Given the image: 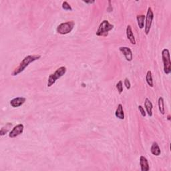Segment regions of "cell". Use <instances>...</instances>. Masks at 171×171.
Returning <instances> with one entry per match:
<instances>
[{
    "label": "cell",
    "mask_w": 171,
    "mask_h": 171,
    "mask_svg": "<svg viewBox=\"0 0 171 171\" xmlns=\"http://www.w3.org/2000/svg\"><path fill=\"white\" fill-rule=\"evenodd\" d=\"M158 105H159V109L160 112L162 114H165V109H164V99L162 97H159V100H158Z\"/></svg>",
    "instance_id": "2e32d148"
},
{
    "label": "cell",
    "mask_w": 171,
    "mask_h": 171,
    "mask_svg": "<svg viewBox=\"0 0 171 171\" xmlns=\"http://www.w3.org/2000/svg\"><path fill=\"white\" fill-rule=\"evenodd\" d=\"M162 58L164 72L166 74H169L171 72V62L170 52L168 49H164L162 51Z\"/></svg>",
    "instance_id": "277c9868"
},
{
    "label": "cell",
    "mask_w": 171,
    "mask_h": 171,
    "mask_svg": "<svg viewBox=\"0 0 171 171\" xmlns=\"http://www.w3.org/2000/svg\"><path fill=\"white\" fill-rule=\"evenodd\" d=\"M74 25L75 23L73 21L62 23L57 27L56 31L61 35H65V34L69 33L72 31L74 28Z\"/></svg>",
    "instance_id": "5b68a950"
},
{
    "label": "cell",
    "mask_w": 171,
    "mask_h": 171,
    "mask_svg": "<svg viewBox=\"0 0 171 171\" xmlns=\"http://www.w3.org/2000/svg\"><path fill=\"white\" fill-rule=\"evenodd\" d=\"M84 2H85V3H86V4H94V1H84Z\"/></svg>",
    "instance_id": "603a6c76"
},
{
    "label": "cell",
    "mask_w": 171,
    "mask_h": 171,
    "mask_svg": "<svg viewBox=\"0 0 171 171\" xmlns=\"http://www.w3.org/2000/svg\"><path fill=\"white\" fill-rule=\"evenodd\" d=\"M124 86H126V88L128 89V90H130V88H131V84L129 80H128V78H126L124 79Z\"/></svg>",
    "instance_id": "44dd1931"
},
{
    "label": "cell",
    "mask_w": 171,
    "mask_h": 171,
    "mask_svg": "<svg viewBox=\"0 0 171 171\" xmlns=\"http://www.w3.org/2000/svg\"><path fill=\"white\" fill-rule=\"evenodd\" d=\"M154 18V14L153 12L151 9V7H148V11L146 13V15L145 16V26H144V32H145L146 35H148L151 30V25L152 23V21H153Z\"/></svg>",
    "instance_id": "8992f818"
},
{
    "label": "cell",
    "mask_w": 171,
    "mask_h": 171,
    "mask_svg": "<svg viewBox=\"0 0 171 171\" xmlns=\"http://www.w3.org/2000/svg\"><path fill=\"white\" fill-rule=\"evenodd\" d=\"M66 68L65 66H62L59 68L58 69H57L54 73H52L51 75H49L48 80V84H47L48 87H51L52 86H53L58 79L65 75V73H66Z\"/></svg>",
    "instance_id": "7a4b0ae2"
},
{
    "label": "cell",
    "mask_w": 171,
    "mask_h": 171,
    "mask_svg": "<svg viewBox=\"0 0 171 171\" xmlns=\"http://www.w3.org/2000/svg\"><path fill=\"white\" fill-rule=\"evenodd\" d=\"M119 50L122 52V54L124 56L125 59L127 60L128 62H131L133 59V54L132 50L128 47H120Z\"/></svg>",
    "instance_id": "ba28073f"
},
{
    "label": "cell",
    "mask_w": 171,
    "mask_h": 171,
    "mask_svg": "<svg viewBox=\"0 0 171 171\" xmlns=\"http://www.w3.org/2000/svg\"><path fill=\"white\" fill-rule=\"evenodd\" d=\"M146 81L148 85L151 86V87H153V80H152V72L151 70H148L146 73Z\"/></svg>",
    "instance_id": "e0dca14e"
},
{
    "label": "cell",
    "mask_w": 171,
    "mask_h": 171,
    "mask_svg": "<svg viewBox=\"0 0 171 171\" xmlns=\"http://www.w3.org/2000/svg\"><path fill=\"white\" fill-rule=\"evenodd\" d=\"M23 129H24V126L22 124L16 125L13 128V129L11 131H10V132L9 134V137L12 138L17 137V136L23 133Z\"/></svg>",
    "instance_id": "52a82bcc"
},
{
    "label": "cell",
    "mask_w": 171,
    "mask_h": 171,
    "mask_svg": "<svg viewBox=\"0 0 171 171\" xmlns=\"http://www.w3.org/2000/svg\"><path fill=\"white\" fill-rule=\"evenodd\" d=\"M115 116L116 117L119 118L120 120L124 119V113L123 106L121 104L118 105V108L115 112Z\"/></svg>",
    "instance_id": "4fadbf2b"
},
{
    "label": "cell",
    "mask_w": 171,
    "mask_h": 171,
    "mask_svg": "<svg viewBox=\"0 0 171 171\" xmlns=\"http://www.w3.org/2000/svg\"><path fill=\"white\" fill-rule=\"evenodd\" d=\"M140 165L142 171H148L150 169V166L148 160L146 157L141 156L140 157Z\"/></svg>",
    "instance_id": "8fae6325"
},
{
    "label": "cell",
    "mask_w": 171,
    "mask_h": 171,
    "mask_svg": "<svg viewBox=\"0 0 171 171\" xmlns=\"http://www.w3.org/2000/svg\"><path fill=\"white\" fill-rule=\"evenodd\" d=\"M138 110H139V111H140L141 115L143 116V117H145L146 115V112H145V110H144V108H143V106H142L141 105H139V106H138Z\"/></svg>",
    "instance_id": "7402d4cb"
},
{
    "label": "cell",
    "mask_w": 171,
    "mask_h": 171,
    "mask_svg": "<svg viewBox=\"0 0 171 171\" xmlns=\"http://www.w3.org/2000/svg\"><path fill=\"white\" fill-rule=\"evenodd\" d=\"M116 89L118 90V93L120 94L122 93L123 92V84H122V81L120 80L116 84Z\"/></svg>",
    "instance_id": "ffe728a7"
},
{
    "label": "cell",
    "mask_w": 171,
    "mask_h": 171,
    "mask_svg": "<svg viewBox=\"0 0 171 171\" xmlns=\"http://www.w3.org/2000/svg\"><path fill=\"white\" fill-rule=\"evenodd\" d=\"M168 120H170V115H168Z\"/></svg>",
    "instance_id": "cb8c5ba5"
},
{
    "label": "cell",
    "mask_w": 171,
    "mask_h": 171,
    "mask_svg": "<svg viewBox=\"0 0 171 171\" xmlns=\"http://www.w3.org/2000/svg\"><path fill=\"white\" fill-rule=\"evenodd\" d=\"M114 28V25L110 23L108 20H104L100 24L96 31V36H107L108 32Z\"/></svg>",
    "instance_id": "3957f363"
},
{
    "label": "cell",
    "mask_w": 171,
    "mask_h": 171,
    "mask_svg": "<svg viewBox=\"0 0 171 171\" xmlns=\"http://www.w3.org/2000/svg\"><path fill=\"white\" fill-rule=\"evenodd\" d=\"M26 98L24 97H16L10 101L9 104L13 108H18L25 103Z\"/></svg>",
    "instance_id": "9c48e42d"
},
{
    "label": "cell",
    "mask_w": 171,
    "mask_h": 171,
    "mask_svg": "<svg viewBox=\"0 0 171 171\" xmlns=\"http://www.w3.org/2000/svg\"><path fill=\"white\" fill-rule=\"evenodd\" d=\"M62 9L64 10H66V11H72V7L70 6V4L68 3L67 1H64L62 3Z\"/></svg>",
    "instance_id": "d6986e66"
},
{
    "label": "cell",
    "mask_w": 171,
    "mask_h": 171,
    "mask_svg": "<svg viewBox=\"0 0 171 171\" xmlns=\"http://www.w3.org/2000/svg\"><path fill=\"white\" fill-rule=\"evenodd\" d=\"M12 123H7L6 126H4V127L1 129V131H0V135L3 136L4 135H6V134L9 130L10 128H12Z\"/></svg>",
    "instance_id": "ac0fdd59"
},
{
    "label": "cell",
    "mask_w": 171,
    "mask_h": 171,
    "mask_svg": "<svg viewBox=\"0 0 171 171\" xmlns=\"http://www.w3.org/2000/svg\"><path fill=\"white\" fill-rule=\"evenodd\" d=\"M138 28L140 29H143L144 27V20H145V15H138L136 16Z\"/></svg>",
    "instance_id": "9a60e30c"
},
{
    "label": "cell",
    "mask_w": 171,
    "mask_h": 171,
    "mask_svg": "<svg viewBox=\"0 0 171 171\" xmlns=\"http://www.w3.org/2000/svg\"><path fill=\"white\" fill-rule=\"evenodd\" d=\"M151 152L154 156H159L160 153H161V151H160L159 144H158V143H156V142H154V143H152L151 148Z\"/></svg>",
    "instance_id": "5bb4252c"
},
{
    "label": "cell",
    "mask_w": 171,
    "mask_h": 171,
    "mask_svg": "<svg viewBox=\"0 0 171 171\" xmlns=\"http://www.w3.org/2000/svg\"><path fill=\"white\" fill-rule=\"evenodd\" d=\"M41 57V56L39 55H29L25 57L22 60V61L20 63L17 68H15L12 73V75L13 76H17L20 74V73L24 71V70L27 68L31 63L36 61V60H39Z\"/></svg>",
    "instance_id": "6da1fadb"
},
{
    "label": "cell",
    "mask_w": 171,
    "mask_h": 171,
    "mask_svg": "<svg viewBox=\"0 0 171 171\" xmlns=\"http://www.w3.org/2000/svg\"><path fill=\"white\" fill-rule=\"evenodd\" d=\"M144 106L146 110V112L150 117L152 116V108H153V105H152V102L150 101L148 98H146L145 101H144Z\"/></svg>",
    "instance_id": "7c38bea8"
},
{
    "label": "cell",
    "mask_w": 171,
    "mask_h": 171,
    "mask_svg": "<svg viewBox=\"0 0 171 171\" xmlns=\"http://www.w3.org/2000/svg\"><path fill=\"white\" fill-rule=\"evenodd\" d=\"M126 36H127V38L128 39V40L130 41V43L133 44V45H136V39L135 38V36H134V33H133V31H132V27H131V25H128L127 26V28H126Z\"/></svg>",
    "instance_id": "30bf717a"
}]
</instances>
